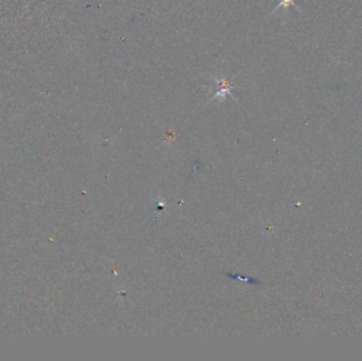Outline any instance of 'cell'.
I'll list each match as a JSON object with an SVG mask.
<instances>
[{
    "instance_id": "2",
    "label": "cell",
    "mask_w": 362,
    "mask_h": 361,
    "mask_svg": "<svg viewBox=\"0 0 362 361\" xmlns=\"http://www.w3.org/2000/svg\"><path fill=\"white\" fill-rule=\"evenodd\" d=\"M290 5H293V7H296V0H280V3L278 5V9L280 8H284V9H288L290 7Z\"/></svg>"
},
{
    "instance_id": "1",
    "label": "cell",
    "mask_w": 362,
    "mask_h": 361,
    "mask_svg": "<svg viewBox=\"0 0 362 361\" xmlns=\"http://www.w3.org/2000/svg\"><path fill=\"white\" fill-rule=\"evenodd\" d=\"M213 79L217 84L218 90L216 91V94L213 95L212 100L223 101V100L226 99L227 95L232 96V95H231L232 94V86H231V83L229 81H227L226 78H216V77H214Z\"/></svg>"
}]
</instances>
